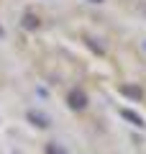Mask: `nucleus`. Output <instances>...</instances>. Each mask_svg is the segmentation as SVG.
Here are the masks:
<instances>
[{
  "label": "nucleus",
  "mask_w": 146,
  "mask_h": 154,
  "mask_svg": "<svg viewBox=\"0 0 146 154\" xmlns=\"http://www.w3.org/2000/svg\"><path fill=\"white\" fill-rule=\"evenodd\" d=\"M23 26H26V28H36V26H38L36 16H28V13H26V18H23Z\"/></svg>",
  "instance_id": "nucleus-1"
}]
</instances>
